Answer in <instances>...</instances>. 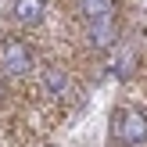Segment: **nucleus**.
<instances>
[{
  "label": "nucleus",
  "instance_id": "1",
  "mask_svg": "<svg viewBox=\"0 0 147 147\" xmlns=\"http://www.w3.org/2000/svg\"><path fill=\"white\" fill-rule=\"evenodd\" d=\"M115 133H119L122 144L140 147L147 140V115L140 111V108H122V111L115 115Z\"/></svg>",
  "mask_w": 147,
  "mask_h": 147
},
{
  "label": "nucleus",
  "instance_id": "5",
  "mask_svg": "<svg viewBox=\"0 0 147 147\" xmlns=\"http://www.w3.org/2000/svg\"><path fill=\"white\" fill-rule=\"evenodd\" d=\"M43 83H47V90L57 93V97L68 90V76H65L61 68H54V65H50V68H43Z\"/></svg>",
  "mask_w": 147,
  "mask_h": 147
},
{
  "label": "nucleus",
  "instance_id": "2",
  "mask_svg": "<svg viewBox=\"0 0 147 147\" xmlns=\"http://www.w3.org/2000/svg\"><path fill=\"white\" fill-rule=\"evenodd\" d=\"M0 65H4L11 76H22V72L32 68V50H29L22 40H7L4 50H0Z\"/></svg>",
  "mask_w": 147,
  "mask_h": 147
},
{
  "label": "nucleus",
  "instance_id": "4",
  "mask_svg": "<svg viewBox=\"0 0 147 147\" xmlns=\"http://www.w3.org/2000/svg\"><path fill=\"white\" fill-rule=\"evenodd\" d=\"M115 11V0H83V14L90 18V25H97V22H108Z\"/></svg>",
  "mask_w": 147,
  "mask_h": 147
},
{
  "label": "nucleus",
  "instance_id": "3",
  "mask_svg": "<svg viewBox=\"0 0 147 147\" xmlns=\"http://www.w3.org/2000/svg\"><path fill=\"white\" fill-rule=\"evenodd\" d=\"M14 18L22 25H40L43 22V0H14Z\"/></svg>",
  "mask_w": 147,
  "mask_h": 147
},
{
  "label": "nucleus",
  "instance_id": "6",
  "mask_svg": "<svg viewBox=\"0 0 147 147\" xmlns=\"http://www.w3.org/2000/svg\"><path fill=\"white\" fill-rule=\"evenodd\" d=\"M0 100H4V79H0Z\"/></svg>",
  "mask_w": 147,
  "mask_h": 147
}]
</instances>
